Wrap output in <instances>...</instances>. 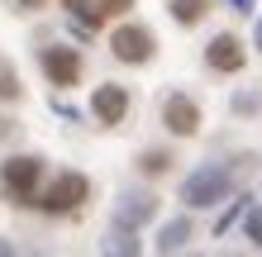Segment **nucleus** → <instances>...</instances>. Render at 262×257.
<instances>
[{
  "mask_svg": "<svg viewBox=\"0 0 262 257\" xmlns=\"http://www.w3.org/2000/svg\"><path fill=\"white\" fill-rule=\"evenodd\" d=\"M86 191H91V186H86V176H81V172H62L48 191H43V200H38V205H43V209H53V215H67V209H76V205L86 200Z\"/></svg>",
  "mask_w": 262,
  "mask_h": 257,
  "instance_id": "nucleus-2",
  "label": "nucleus"
},
{
  "mask_svg": "<svg viewBox=\"0 0 262 257\" xmlns=\"http://www.w3.org/2000/svg\"><path fill=\"white\" fill-rule=\"evenodd\" d=\"M0 96H5V100L19 96V81H14V77H0Z\"/></svg>",
  "mask_w": 262,
  "mask_h": 257,
  "instance_id": "nucleus-16",
  "label": "nucleus"
},
{
  "mask_svg": "<svg viewBox=\"0 0 262 257\" xmlns=\"http://www.w3.org/2000/svg\"><path fill=\"white\" fill-rule=\"evenodd\" d=\"M205 62H210L214 72H238V67H243V43H238L234 34H220V38L205 48Z\"/></svg>",
  "mask_w": 262,
  "mask_h": 257,
  "instance_id": "nucleus-8",
  "label": "nucleus"
},
{
  "mask_svg": "<svg viewBox=\"0 0 262 257\" xmlns=\"http://www.w3.org/2000/svg\"><path fill=\"white\" fill-rule=\"evenodd\" d=\"M229 186H234V176H229L224 167H200V172L186 176V186H181V200L195 205V209H205V205H220L224 195H229Z\"/></svg>",
  "mask_w": 262,
  "mask_h": 257,
  "instance_id": "nucleus-1",
  "label": "nucleus"
},
{
  "mask_svg": "<svg viewBox=\"0 0 262 257\" xmlns=\"http://www.w3.org/2000/svg\"><path fill=\"white\" fill-rule=\"evenodd\" d=\"M138 167H143L148 176H158V172L172 167V157H167V153H143V162H138Z\"/></svg>",
  "mask_w": 262,
  "mask_h": 257,
  "instance_id": "nucleus-14",
  "label": "nucleus"
},
{
  "mask_svg": "<svg viewBox=\"0 0 262 257\" xmlns=\"http://www.w3.org/2000/svg\"><path fill=\"white\" fill-rule=\"evenodd\" d=\"M0 138H5V119H0Z\"/></svg>",
  "mask_w": 262,
  "mask_h": 257,
  "instance_id": "nucleus-21",
  "label": "nucleus"
},
{
  "mask_svg": "<svg viewBox=\"0 0 262 257\" xmlns=\"http://www.w3.org/2000/svg\"><path fill=\"white\" fill-rule=\"evenodd\" d=\"M234 5H238V10H248V5H253V0H234Z\"/></svg>",
  "mask_w": 262,
  "mask_h": 257,
  "instance_id": "nucleus-19",
  "label": "nucleus"
},
{
  "mask_svg": "<svg viewBox=\"0 0 262 257\" xmlns=\"http://www.w3.org/2000/svg\"><path fill=\"white\" fill-rule=\"evenodd\" d=\"M162 119H167L172 133H181V138H191V133L200 129V110H195V100H186V96H167L162 100Z\"/></svg>",
  "mask_w": 262,
  "mask_h": 257,
  "instance_id": "nucleus-5",
  "label": "nucleus"
},
{
  "mask_svg": "<svg viewBox=\"0 0 262 257\" xmlns=\"http://www.w3.org/2000/svg\"><path fill=\"white\" fill-rule=\"evenodd\" d=\"M0 257H14V248H10V243H5V238H0Z\"/></svg>",
  "mask_w": 262,
  "mask_h": 257,
  "instance_id": "nucleus-17",
  "label": "nucleus"
},
{
  "mask_svg": "<svg viewBox=\"0 0 262 257\" xmlns=\"http://www.w3.org/2000/svg\"><path fill=\"white\" fill-rule=\"evenodd\" d=\"M152 215H158V195H124L115 205V224H124V229H138Z\"/></svg>",
  "mask_w": 262,
  "mask_h": 257,
  "instance_id": "nucleus-9",
  "label": "nucleus"
},
{
  "mask_svg": "<svg viewBox=\"0 0 262 257\" xmlns=\"http://www.w3.org/2000/svg\"><path fill=\"white\" fill-rule=\"evenodd\" d=\"M248 243L262 248V209H248Z\"/></svg>",
  "mask_w": 262,
  "mask_h": 257,
  "instance_id": "nucleus-15",
  "label": "nucleus"
},
{
  "mask_svg": "<svg viewBox=\"0 0 262 257\" xmlns=\"http://www.w3.org/2000/svg\"><path fill=\"white\" fill-rule=\"evenodd\" d=\"M14 5H24V10H34V5H43V0H14Z\"/></svg>",
  "mask_w": 262,
  "mask_h": 257,
  "instance_id": "nucleus-18",
  "label": "nucleus"
},
{
  "mask_svg": "<svg viewBox=\"0 0 262 257\" xmlns=\"http://www.w3.org/2000/svg\"><path fill=\"white\" fill-rule=\"evenodd\" d=\"M100 252H105V257H138V238H134V229L115 224V229L100 238Z\"/></svg>",
  "mask_w": 262,
  "mask_h": 257,
  "instance_id": "nucleus-10",
  "label": "nucleus"
},
{
  "mask_svg": "<svg viewBox=\"0 0 262 257\" xmlns=\"http://www.w3.org/2000/svg\"><path fill=\"white\" fill-rule=\"evenodd\" d=\"M91 110H96L100 124H119V119L129 114V90L124 86H100L96 96H91Z\"/></svg>",
  "mask_w": 262,
  "mask_h": 257,
  "instance_id": "nucleus-6",
  "label": "nucleus"
},
{
  "mask_svg": "<svg viewBox=\"0 0 262 257\" xmlns=\"http://www.w3.org/2000/svg\"><path fill=\"white\" fill-rule=\"evenodd\" d=\"M38 157H14V162H5V186L19 195V200H29L34 195V186H38Z\"/></svg>",
  "mask_w": 262,
  "mask_h": 257,
  "instance_id": "nucleus-7",
  "label": "nucleus"
},
{
  "mask_svg": "<svg viewBox=\"0 0 262 257\" xmlns=\"http://www.w3.org/2000/svg\"><path fill=\"white\" fill-rule=\"evenodd\" d=\"M172 14H177V24H195L205 14V0H172Z\"/></svg>",
  "mask_w": 262,
  "mask_h": 257,
  "instance_id": "nucleus-13",
  "label": "nucleus"
},
{
  "mask_svg": "<svg viewBox=\"0 0 262 257\" xmlns=\"http://www.w3.org/2000/svg\"><path fill=\"white\" fill-rule=\"evenodd\" d=\"M43 72L53 77V86H76L81 81V53L76 48H48L43 53Z\"/></svg>",
  "mask_w": 262,
  "mask_h": 257,
  "instance_id": "nucleus-4",
  "label": "nucleus"
},
{
  "mask_svg": "<svg viewBox=\"0 0 262 257\" xmlns=\"http://www.w3.org/2000/svg\"><path fill=\"white\" fill-rule=\"evenodd\" d=\"M110 48H115V57H119V62H148V57H152V34H148V29L124 24V29H115Z\"/></svg>",
  "mask_w": 262,
  "mask_h": 257,
  "instance_id": "nucleus-3",
  "label": "nucleus"
},
{
  "mask_svg": "<svg viewBox=\"0 0 262 257\" xmlns=\"http://www.w3.org/2000/svg\"><path fill=\"white\" fill-rule=\"evenodd\" d=\"M186 238H191V224H186V219H172V224H167V229H162L158 248H162V252H177L181 243H186Z\"/></svg>",
  "mask_w": 262,
  "mask_h": 257,
  "instance_id": "nucleus-12",
  "label": "nucleus"
},
{
  "mask_svg": "<svg viewBox=\"0 0 262 257\" xmlns=\"http://www.w3.org/2000/svg\"><path fill=\"white\" fill-rule=\"evenodd\" d=\"M67 5H72L76 14H81V19H91V24H96L100 14H115V10H129L134 0H67Z\"/></svg>",
  "mask_w": 262,
  "mask_h": 257,
  "instance_id": "nucleus-11",
  "label": "nucleus"
},
{
  "mask_svg": "<svg viewBox=\"0 0 262 257\" xmlns=\"http://www.w3.org/2000/svg\"><path fill=\"white\" fill-rule=\"evenodd\" d=\"M257 48H262V24H257Z\"/></svg>",
  "mask_w": 262,
  "mask_h": 257,
  "instance_id": "nucleus-20",
  "label": "nucleus"
}]
</instances>
